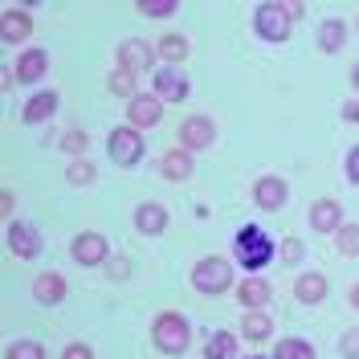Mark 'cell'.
<instances>
[{
	"mask_svg": "<svg viewBox=\"0 0 359 359\" xmlns=\"http://www.w3.org/2000/svg\"><path fill=\"white\" fill-rule=\"evenodd\" d=\"M151 339H156V347L163 355H184L188 351V343H192V327H188V318L176 311H163L151 323Z\"/></svg>",
	"mask_w": 359,
	"mask_h": 359,
	"instance_id": "6da1fadb",
	"label": "cell"
},
{
	"mask_svg": "<svg viewBox=\"0 0 359 359\" xmlns=\"http://www.w3.org/2000/svg\"><path fill=\"white\" fill-rule=\"evenodd\" d=\"M233 249H237V262L245 269H262L273 262V241L266 237V229H257V224H241L237 237H233Z\"/></svg>",
	"mask_w": 359,
	"mask_h": 359,
	"instance_id": "7a4b0ae2",
	"label": "cell"
},
{
	"mask_svg": "<svg viewBox=\"0 0 359 359\" xmlns=\"http://www.w3.org/2000/svg\"><path fill=\"white\" fill-rule=\"evenodd\" d=\"M192 286L201 294H224L233 286V262H224L221 253H208L192 266Z\"/></svg>",
	"mask_w": 359,
	"mask_h": 359,
	"instance_id": "3957f363",
	"label": "cell"
},
{
	"mask_svg": "<svg viewBox=\"0 0 359 359\" xmlns=\"http://www.w3.org/2000/svg\"><path fill=\"white\" fill-rule=\"evenodd\" d=\"M107 151L118 168H135L143 159V135L131 131V127H114L111 139H107Z\"/></svg>",
	"mask_w": 359,
	"mask_h": 359,
	"instance_id": "277c9868",
	"label": "cell"
},
{
	"mask_svg": "<svg viewBox=\"0 0 359 359\" xmlns=\"http://www.w3.org/2000/svg\"><path fill=\"white\" fill-rule=\"evenodd\" d=\"M253 25H257V33L266 41H286L290 37V13H286V4H262L253 13Z\"/></svg>",
	"mask_w": 359,
	"mask_h": 359,
	"instance_id": "5b68a950",
	"label": "cell"
},
{
	"mask_svg": "<svg viewBox=\"0 0 359 359\" xmlns=\"http://www.w3.org/2000/svg\"><path fill=\"white\" fill-rule=\"evenodd\" d=\"M212 143H217V127H212V118L192 114V118L180 123V147H184V151H204V147H212Z\"/></svg>",
	"mask_w": 359,
	"mask_h": 359,
	"instance_id": "8992f818",
	"label": "cell"
},
{
	"mask_svg": "<svg viewBox=\"0 0 359 359\" xmlns=\"http://www.w3.org/2000/svg\"><path fill=\"white\" fill-rule=\"evenodd\" d=\"M156 98H163V102H184L188 98V74L180 66H159L156 69Z\"/></svg>",
	"mask_w": 359,
	"mask_h": 359,
	"instance_id": "52a82bcc",
	"label": "cell"
},
{
	"mask_svg": "<svg viewBox=\"0 0 359 359\" xmlns=\"http://www.w3.org/2000/svg\"><path fill=\"white\" fill-rule=\"evenodd\" d=\"M69 253H74L78 266H102V262H107V237H98V233H78L74 245H69Z\"/></svg>",
	"mask_w": 359,
	"mask_h": 359,
	"instance_id": "ba28073f",
	"label": "cell"
},
{
	"mask_svg": "<svg viewBox=\"0 0 359 359\" xmlns=\"http://www.w3.org/2000/svg\"><path fill=\"white\" fill-rule=\"evenodd\" d=\"M8 249L21 257V262H29V257H37L41 253V237H37V229L25 221H13L8 224Z\"/></svg>",
	"mask_w": 359,
	"mask_h": 359,
	"instance_id": "9c48e42d",
	"label": "cell"
},
{
	"mask_svg": "<svg viewBox=\"0 0 359 359\" xmlns=\"http://www.w3.org/2000/svg\"><path fill=\"white\" fill-rule=\"evenodd\" d=\"M156 62V49L147 41H139V37H127V41L118 45V66L131 69V74H139V69H147Z\"/></svg>",
	"mask_w": 359,
	"mask_h": 359,
	"instance_id": "30bf717a",
	"label": "cell"
},
{
	"mask_svg": "<svg viewBox=\"0 0 359 359\" xmlns=\"http://www.w3.org/2000/svg\"><path fill=\"white\" fill-rule=\"evenodd\" d=\"M57 102H62V94H57V90H41V94H33V98L25 102V111H21V123H25V127L45 123L49 114L57 111Z\"/></svg>",
	"mask_w": 359,
	"mask_h": 359,
	"instance_id": "8fae6325",
	"label": "cell"
},
{
	"mask_svg": "<svg viewBox=\"0 0 359 359\" xmlns=\"http://www.w3.org/2000/svg\"><path fill=\"white\" fill-rule=\"evenodd\" d=\"M192 172H196V163H192V156H188L184 147L168 151V156H159V176L172 180V184H184V180H192Z\"/></svg>",
	"mask_w": 359,
	"mask_h": 359,
	"instance_id": "7c38bea8",
	"label": "cell"
},
{
	"mask_svg": "<svg viewBox=\"0 0 359 359\" xmlns=\"http://www.w3.org/2000/svg\"><path fill=\"white\" fill-rule=\"evenodd\" d=\"M0 37L8 45H21L33 37V17L29 13H17V8H4V17H0Z\"/></svg>",
	"mask_w": 359,
	"mask_h": 359,
	"instance_id": "4fadbf2b",
	"label": "cell"
},
{
	"mask_svg": "<svg viewBox=\"0 0 359 359\" xmlns=\"http://www.w3.org/2000/svg\"><path fill=\"white\" fill-rule=\"evenodd\" d=\"M253 201H257V208H266V212L282 208V204H286V180L262 176L257 184H253Z\"/></svg>",
	"mask_w": 359,
	"mask_h": 359,
	"instance_id": "5bb4252c",
	"label": "cell"
},
{
	"mask_svg": "<svg viewBox=\"0 0 359 359\" xmlns=\"http://www.w3.org/2000/svg\"><path fill=\"white\" fill-rule=\"evenodd\" d=\"M66 278L62 273H41L37 282H33V298L41 302V306H62L66 302Z\"/></svg>",
	"mask_w": 359,
	"mask_h": 359,
	"instance_id": "9a60e30c",
	"label": "cell"
},
{
	"mask_svg": "<svg viewBox=\"0 0 359 359\" xmlns=\"http://www.w3.org/2000/svg\"><path fill=\"white\" fill-rule=\"evenodd\" d=\"M311 224L314 233H339L343 229V208L335 201H314L311 204Z\"/></svg>",
	"mask_w": 359,
	"mask_h": 359,
	"instance_id": "2e32d148",
	"label": "cell"
},
{
	"mask_svg": "<svg viewBox=\"0 0 359 359\" xmlns=\"http://www.w3.org/2000/svg\"><path fill=\"white\" fill-rule=\"evenodd\" d=\"M159 118H163V98L135 94V98H131V123H135V127H156Z\"/></svg>",
	"mask_w": 359,
	"mask_h": 359,
	"instance_id": "e0dca14e",
	"label": "cell"
},
{
	"mask_svg": "<svg viewBox=\"0 0 359 359\" xmlns=\"http://www.w3.org/2000/svg\"><path fill=\"white\" fill-rule=\"evenodd\" d=\"M135 229H139V233H147V237H156V233H163V229H168V208H163V204H139V208H135Z\"/></svg>",
	"mask_w": 359,
	"mask_h": 359,
	"instance_id": "ac0fdd59",
	"label": "cell"
},
{
	"mask_svg": "<svg viewBox=\"0 0 359 359\" xmlns=\"http://www.w3.org/2000/svg\"><path fill=\"white\" fill-rule=\"evenodd\" d=\"M45 69H49V53L45 49H29V53H21V62H17V82L21 86H33Z\"/></svg>",
	"mask_w": 359,
	"mask_h": 359,
	"instance_id": "d6986e66",
	"label": "cell"
},
{
	"mask_svg": "<svg viewBox=\"0 0 359 359\" xmlns=\"http://www.w3.org/2000/svg\"><path fill=\"white\" fill-rule=\"evenodd\" d=\"M237 302L245 306V311H262L269 302V282H262V278H245L241 286H237Z\"/></svg>",
	"mask_w": 359,
	"mask_h": 359,
	"instance_id": "ffe728a7",
	"label": "cell"
},
{
	"mask_svg": "<svg viewBox=\"0 0 359 359\" xmlns=\"http://www.w3.org/2000/svg\"><path fill=\"white\" fill-rule=\"evenodd\" d=\"M294 294H298V302H323L327 298V278L323 273H302L294 282Z\"/></svg>",
	"mask_w": 359,
	"mask_h": 359,
	"instance_id": "44dd1931",
	"label": "cell"
},
{
	"mask_svg": "<svg viewBox=\"0 0 359 359\" xmlns=\"http://www.w3.org/2000/svg\"><path fill=\"white\" fill-rule=\"evenodd\" d=\"M343 41H347V25L343 21H323L318 25V49H323V53H339Z\"/></svg>",
	"mask_w": 359,
	"mask_h": 359,
	"instance_id": "7402d4cb",
	"label": "cell"
},
{
	"mask_svg": "<svg viewBox=\"0 0 359 359\" xmlns=\"http://www.w3.org/2000/svg\"><path fill=\"white\" fill-rule=\"evenodd\" d=\"M269 327H273V323H269L262 311H245V318H241V335H245L249 343H262V339H269Z\"/></svg>",
	"mask_w": 359,
	"mask_h": 359,
	"instance_id": "603a6c76",
	"label": "cell"
},
{
	"mask_svg": "<svg viewBox=\"0 0 359 359\" xmlns=\"http://www.w3.org/2000/svg\"><path fill=\"white\" fill-rule=\"evenodd\" d=\"M273 359H318V355H314V347L306 339H282L273 347Z\"/></svg>",
	"mask_w": 359,
	"mask_h": 359,
	"instance_id": "cb8c5ba5",
	"label": "cell"
},
{
	"mask_svg": "<svg viewBox=\"0 0 359 359\" xmlns=\"http://www.w3.org/2000/svg\"><path fill=\"white\" fill-rule=\"evenodd\" d=\"M159 57H163V62H172V66H180V62L188 57V37H180V33H168V37L159 41Z\"/></svg>",
	"mask_w": 359,
	"mask_h": 359,
	"instance_id": "d4e9b609",
	"label": "cell"
},
{
	"mask_svg": "<svg viewBox=\"0 0 359 359\" xmlns=\"http://www.w3.org/2000/svg\"><path fill=\"white\" fill-rule=\"evenodd\" d=\"M233 351H237V343H233V335H224V331L208 335V343H204V359H233Z\"/></svg>",
	"mask_w": 359,
	"mask_h": 359,
	"instance_id": "484cf974",
	"label": "cell"
},
{
	"mask_svg": "<svg viewBox=\"0 0 359 359\" xmlns=\"http://www.w3.org/2000/svg\"><path fill=\"white\" fill-rule=\"evenodd\" d=\"M335 245H339L343 257H355L359 253V224H343V229L335 233Z\"/></svg>",
	"mask_w": 359,
	"mask_h": 359,
	"instance_id": "4316f807",
	"label": "cell"
},
{
	"mask_svg": "<svg viewBox=\"0 0 359 359\" xmlns=\"http://www.w3.org/2000/svg\"><path fill=\"white\" fill-rule=\"evenodd\" d=\"M94 176H98V172H94V163H90V159H74V163L66 168L69 184H94Z\"/></svg>",
	"mask_w": 359,
	"mask_h": 359,
	"instance_id": "83f0119b",
	"label": "cell"
},
{
	"mask_svg": "<svg viewBox=\"0 0 359 359\" xmlns=\"http://www.w3.org/2000/svg\"><path fill=\"white\" fill-rule=\"evenodd\" d=\"M4 359H45V351H41V343L21 339V343H13V347L4 351Z\"/></svg>",
	"mask_w": 359,
	"mask_h": 359,
	"instance_id": "f1b7e54d",
	"label": "cell"
},
{
	"mask_svg": "<svg viewBox=\"0 0 359 359\" xmlns=\"http://www.w3.org/2000/svg\"><path fill=\"white\" fill-rule=\"evenodd\" d=\"M107 86H111L114 94H123V98H135V74H131V69H114Z\"/></svg>",
	"mask_w": 359,
	"mask_h": 359,
	"instance_id": "f546056e",
	"label": "cell"
},
{
	"mask_svg": "<svg viewBox=\"0 0 359 359\" xmlns=\"http://www.w3.org/2000/svg\"><path fill=\"white\" fill-rule=\"evenodd\" d=\"M176 0H139V17H172Z\"/></svg>",
	"mask_w": 359,
	"mask_h": 359,
	"instance_id": "4dcf8cb0",
	"label": "cell"
},
{
	"mask_svg": "<svg viewBox=\"0 0 359 359\" xmlns=\"http://www.w3.org/2000/svg\"><path fill=\"white\" fill-rule=\"evenodd\" d=\"M86 147H90V135L86 131H78V127H74L69 135H62V151H69V156H78V151H86Z\"/></svg>",
	"mask_w": 359,
	"mask_h": 359,
	"instance_id": "1f68e13d",
	"label": "cell"
},
{
	"mask_svg": "<svg viewBox=\"0 0 359 359\" xmlns=\"http://www.w3.org/2000/svg\"><path fill=\"white\" fill-rule=\"evenodd\" d=\"M339 351H343V359H359V327H351L347 335L339 339Z\"/></svg>",
	"mask_w": 359,
	"mask_h": 359,
	"instance_id": "d6a6232c",
	"label": "cell"
},
{
	"mask_svg": "<svg viewBox=\"0 0 359 359\" xmlns=\"http://www.w3.org/2000/svg\"><path fill=\"white\" fill-rule=\"evenodd\" d=\"M302 257V241H294V237H286L282 241V266H294Z\"/></svg>",
	"mask_w": 359,
	"mask_h": 359,
	"instance_id": "836d02e7",
	"label": "cell"
},
{
	"mask_svg": "<svg viewBox=\"0 0 359 359\" xmlns=\"http://www.w3.org/2000/svg\"><path fill=\"white\" fill-rule=\"evenodd\" d=\"M62 359H94V351H90L86 343H69L66 351H62Z\"/></svg>",
	"mask_w": 359,
	"mask_h": 359,
	"instance_id": "e575fe53",
	"label": "cell"
},
{
	"mask_svg": "<svg viewBox=\"0 0 359 359\" xmlns=\"http://www.w3.org/2000/svg\"><path fill=\"white\" fill-rule=\"evenodd\" d=\"M347 180H351V184H359V147H351V151H347Z\"/></svg>",
	"mask_w": 359,
	"mask_h": 359,
	"instance_id": "d590c367",
	"label": "cell"
},
{
	"mask_svg": "<svg viewBox=\"0 0 359 359\" xmlns=\"http://www.w3.org/2000/svg\"><path fill=\"white\" fill-rule=\"evenodd\" d=\"M107 273H111L114 282H118V278H127V273H131V266H127V262L118 257V262H111V266H107Z\"/></svg>",
	"mask_w": 359,
	"mask_h": 359,
	"instance_id": "8d00e7d4",
	"label": "cell"
},
{
	"mask_svg": "<svg viewBox=\"0 0 359 359\" xmlns=\"http://www.w3.org/2000/svg\"><path fill=\"white\" fill-rule=\"evenodd\" d=\"M343 118H351V123H359V102H347V107H343Z\"/></svg>",
	"mask_w": 359,
	"mask_h": 359,
	"instance_id": "74e56055",
	"label": "cell"
},
{
	"mask_svg": "<svg viewBox=\"0 0 359 359\" xmlns=\"http://www.w3.org/2000/svg\"><path fill=\"white\" fill-rule=\"evenodd\" d=\"M0 208H4V212H13V192H8V188L0 192Z\"/></svg>",
	"mask_w": 359,
	"mask_h": 359,
	"instance_id": "f35d334b",
	"label": "cell"
},
{
	"mask_svg": "<svg viewBox=\"0 0 359 359\" xmlns=\"http://www.w3.org/2000/svg\"><path fill=\"white\" fill-rule=\"evenodd\" d=\"M351 306H355V311H359V282H355V286H351Z\"/></svg>",
	"mask_w": 359,
	"mask_h": 359,
	"instance_id": "ab89813d",
	"label": "cell"
},
{
	"mask_svg": "<svg viewBox=\"0 0 359 359\" xmlns=\"http://www.w3.org/2000/svg\"><path fill=\"white\" fill-rule=\"evenodd\" d=\"M351 82H355V86H359V62H355V69H351Z\"/></svg>",
	"mask_w": 359,
	"mask_h": 359,
	"instance_id": "60d3db41",
	"label": "cell"
},
{
	"mask_svg": "<svg viewBox=\"0 0 359 359\" xmlns=\"http://www.w3.org/2000/svg\"><path fill=\"white\" fill-rule=\"evenodd\" d=\"M249 359H266V355H249Z\"/></svg>",
	"mask_w": 359,
	"mask_h": 359,
	"instance_id": "b9f144b4",
	"label": "cell"
}]
</instances>
